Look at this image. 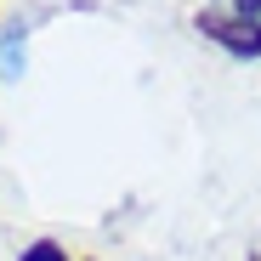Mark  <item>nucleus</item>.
Segmentation results:
<instances>
[{"instance_id": "nucleus-1", "label": "nucleus", "mask_w": 261, "mask_h": 261, "mask_svg": "<svg viewBox=\"0 0 261 261\" xmlns=\"http://www.w3.org/2000/svg\"><path fill=\"white\" fill-rule=\"evenodd\" d=\"M210 40H222L233 57H261V29L255 23H239V17H204L199 23Z\"/></svg>"}, {"instance_id": "nucleus-2", "label": "nucleus", "mask_w": 261, "mask_h": 261, "mask_svg": "<svg viewBox=\"0 0 261 261\" xmlns=\"http://www.w3.org/2000/svg\"><path fill=\"white\" fill-rule=\"evenodd\" d=\"M23 261H68V250H63V244H51V239H40V244H29V250H23Z\"/></svg>"}, {"instance_id": "nucleus-3", "label": "nucleus", "mask_w": 261, "mask_h": 261, "mask_svg": "<svg viewBox=\"0 0 261 261\" xmlns=\"http://www.w3.org/2000/svg\"><path fill=\"white\" fill-rule=\"evenodd\" d=\"M17 68H23V46H17V40H12V46H6V51H0V74H6V80H12Z\"/></svg>"}, {"instance_id": "nucleus-4", "label": "nucleus", "mask_w": 261, "mask_h": 261, "mask_svg": "<svg viewBox=\"0 0 261 261\" xmlns=\"http://www.w3.org/2000/svg\"><path fill=\"white\" fill-rule=\"evenodd\" d=\"M244 17H250V23L261 17V0H239V23H244ZM255 29H261V23H255Z\"/></svg>"}]
</instances>
